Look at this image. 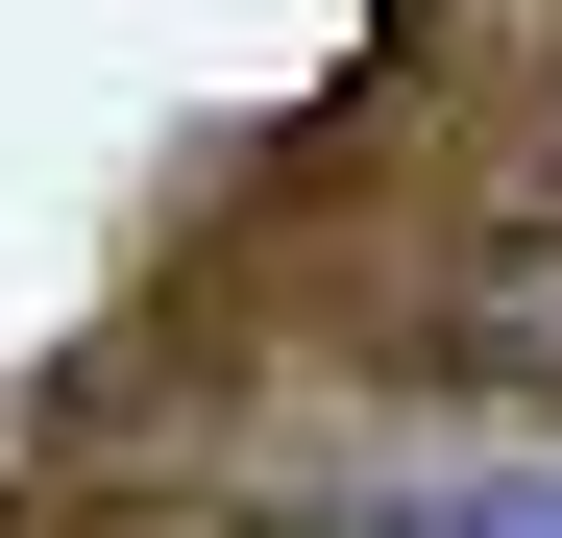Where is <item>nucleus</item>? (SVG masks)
Returning <instances> with one entry per match:
<instances>
[{
	"instance_id": "obj_1",
	"label": "nucleus",
	"mask_w": 562,
	"mask_h": 538,
	"mask_svg": "<svg viewBox=\"0 0 562 538\" xmlns=\"http://www.w3.org/2000/svg\"><path fill=\"white\" fill-rule=\"evenodd\" d=\"M392 538H562V440H464V466H416Z\"/></svg>"
}]
</instances>
